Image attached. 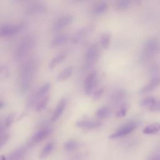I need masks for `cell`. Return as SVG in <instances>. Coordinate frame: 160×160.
Segmentation results:
<instances>
[{
    "mask_svg": "<svg viewBox=\"0 0 160 160\" xmlns=\"http://www.w3.org/2000/svg\"><path fill=\"white\" fill-rule=\"evenodd\" d=\"M37 62L34 59H29L22 64L19 70V89L22 93L29 88L32 79L36 72Z\"/></svg>",
    "mask_w": 160,
    "mask_h": 160,
    "instance_id": "cell-1",
    "label": "cell"
},
{
    "mask_svg": "<svg viewBox=\"0 0 160 160\" xmlns=\"http://www.w3.org/2000/svg\"><path fill=\"white\" fill-rule=\"evenodd\" d=\"M34 45V39L30 36L23 38L18 44L15 51V59L21 60L23 59L31 51Z\"/></svg>",
    "mask_w": 160,
    "mask_h": 160,
    "instance_id": "cell-2",
    "label": "cell"
},
{
    "mask_svg": "<svg viewBox=\"0 0 160 160\" xmlns=\"http://www.w3.org/2000/svg\"><path fill=\"white\" fill-rule=\"evenodd\" d=\"M138 126V123L136 121H129L119 128L115 132L109 136V138L111 139H114L126 136L132 132Z\"/></svg>",
    "mask_w": 160,
    "mask_h": 160,
    "instance_id": "cell-3",
    "label": "cell"
},
{
    "mask_svg": "<svg viewBox=\"0 0 160 160\" xmlns=\"http://www.w3.org/2000/svg\"><path fill=\"white\" fill-rule=\"evenodd\" d=\"M24 27V24L21 22L17 25L6 24L0 28V37L6 38L15 35L21 31Z\"/></svg>",
    "mask_w": 160,
    "mask_h": 160,
    "instance_id": "cell-4",
    "label": "cell"
},
{
    "mask_svg": "<svg viewBox=\"0 0 160 160\" xmlns=\"http://www.w3.org/2000/svg\"><path fill=\"white\" fill-rule=\"evenodd\" d=\"M99 55V51L97 46H91L86 51L84 58V66L86 68L91 67L97 61Z\"/></svg>",
    "mask_w": 160,
    "mask_h": 160,
    "instance_id": "cell-5",
    "label": "cell"
},
{
    "mask_svg": "<svg viewBox=\"0 0 160 160\" xmlns=\"http://www.w3.org/2000/svg\"><path fill=\"white\" fill-rule=\"evenodd\" d=\"M98 84V75L94 71L89 73L84 81V92L85 94L90 95Z\"/></svg>",
    "mask_w": 160,
    "mask_h": 160,
    "instance_id": "cell-6",
    "label": "cell"
},
{
    "mask_svg": "<svg viewBox=\"0 0 160 160\" xmlns=\"http://www.w3.org/2000/svg\"><path fill=\"white\" fill-rule=\"evenodd\" d=\"M73 21V17L71 15H66L58 18L53 25V29L55 31L61 30L66 26H69Z\"/></svg>",
    "mask_w": 160,
    "mask_h": 160,
    "instance_id": "cell-7",
    "label": "cell"
},
{
    "mask_svg": "<svg viewBox=\"0 0 160 160\" xmlns=\"http://www.w3.org/2000/svg\"><path fill=\"white\" fill-rule=\"evenodd\" d=\"M102 123L98 121H90V120H82L76 122V126L83 129H94L100 127Z\"/></svg>",
    "mask_w": 160,
    "mask_h": 160,
    "instance_id": "cell-8",
    "label": "cell"
},
{
    "mask_svg": "<svg viewBox=\"0 0 160 160\" xmlns=\"http://www.w3.org/2000/svg\"><path fill=\"white\" fill-rule=\"evenodd\" d=\"M159 84H160V76H156L154 78H152L146 85L142 87L139 91V92L141 94H145V93L151 92V91L154 90L156 87H158Z\"/></svg>",
    "mask_w": 160,
    "mask_h": 160,
    "instance_id": "cell-9",
    "label": "cell"
},
{
    "mask_svg": "<svg viewBox=\"0 0 160 160\" xmlns=\"http://www.w3.org/2000/svg\"><path fill=\"white\" fill-rule=\"evenodd\" d=\"M66 105V99L65 98H62L61 99V101L59 102L58 104L56 107L53 114L51 117V121L52 122L56 121L57 119H59V118L61 116L62 113L63 112L65 107Z\"/></svg>",
    "mask_w": 160,
    "mask_h": 160,
    "instance_id": "cell-10",
    "label": "cell"
},
{
    "mask_svg": "<svg viewBox=\"0 0 160 160\" xmlns=\"http://www.w3.org/2000/svg\"><path fill=\"white\" fill-rule=\"evenodd\" d=\"M160 44L155 39L149 40L146 44L145 52L148 55L153 54L159 51Z\"/></svg>",
    "mask_w": 160,
    "mask_h": 160,
    "instance_id": "cell-11",
    "label": "cell"
},
{
    "mask_svg": "<svg viewBox=\"0 0 160 160\" xmlns=\"http://www.w3.org/2000/svg\"><path fill=\"white\" fill-rule=\"evenodd\" d=\"M50 133L49 129H43L36 132L31 138V143L36 144L43 140Z\"/></svg>",
    "mask_w": 160,
    "mask_h": 160,
    "instance_id": "cell-12",
    "label": "cell"
},
{
    "mask_svg": "<svg viewBox=\"0 0 160 160\" xmlns=\"http://www.w3.org/2000/svg\"><path fill=\"white\" fill-rule=\"evenodd\" d=\"M51 88V84L50 83H46L45 84H44L42 86H41L38 91L36 92V94L32 97V98L31 99V102H29L31 104H32V102L36 101L38 98H42L43 96H44V95L49 91V90Z\"/></svg>",
    "mask_w": 160,
    "mask_h": 160,
    "instance_id": "cell-13",
    "label": "cell"
},
{
    "mask_svg": "<svg viewBox=\"0 0 160 160\" xmlns=\"http://www.w3.org/2000/svg\"><path fill=\"white\" fill-rule=\"evenodd\" d=\"M90 31L89 28H84L80 29L79 31H77L74 36L72 37L71 41L73 43H77L79 42L82 39H83L89 32Z\"/></svg>",
    "mask_w": 160,
    "mask_h": 160,
    "instance_id": "cell-14",
    "label": "cell"
},
{
    "mask_svg": "<svg viewBox=\"0 0 160 160\" xmlns=\"http://www.w3.org/2000/svg\"><path fill=\"white\" fill-rule=\"evenodd\" d=\"M68 40V37L66 34H59L55 36L51 42L52 47L55 48L64 44Z\"/></svg>",
    "mask_w": 160,
    "mask_h": 160,
    "instance_id": "cell-15",
    "label": "cell"
},
{
    "mask_svg": "<svg viewBox=\"0 0 160 160\" xmlns=\"http://www.w3.org/2000/svg\"><path fill=\"white\" fill-rule=\"evenodd\" d=\"M108 8V5L106 2H100L96 4L92 9V13L94 14H101L106 12Z\"/></svg>",
    "mask_w": 160,
    "mask_h": 160,
    "instance_id": "cell-16",
    "label": "cell"
},
{
    "mask_svg": "<svg viewBox=\"0 0 160 160\" xmlns=\"http://www.w3.org/2000/svg\"><path fill=\"white\" fill-rule=\"evenodd\" d=\"M72 68L71 66H68L64 69L57 76V80L59 81H66L70 78L72 73Z\"/></svg>",
    "mask_w": 160,
    "mask_h": 160,
    "instance_id": "cell-17",
    "label": "cell"
},
{
    "mask_svg": "<svg viewBox=\"0 0 160 160\" xmlns=\"http://www.w3.org/2000/svg\"><path fill=\"white\" fill-rule=\"evenodd\" d=\"M126 97V93L124 91L119 90L115 92L111 98V101L112 103L117 104L120 103Z\"/></svg>",
    "mask_w": 160,
    "mask_h": 160,
    "instance_id": "cell-18",
    "label": "cell"
},
{
    "mask_svg": "<svg viewBox=\"0 0 160 160\" xmlns=\"http://www.w3.org/2000/svg\"><path fill=\"white\" fill-rule=\"evenodd\" d=\"M160 130V123L156 122L151 124L144 128L143 133L145 134H152L156 133Z\"/></svg>",
    "mask_w": 160,
    "mask_h": 160,
    "instance_id": "cell-19",
    "label": "cell"
},
{
    "mask_svg": "<svg viewBox=\"0 0 160 160\" xmlns=\"http://www.w3.org/2000/svg\"><path fill=\"white\" fill-rule=\"evenodd\" d=\"M45 11H46L45 7L42 5H39V4H36L34 6H32L28 9H27V13L30 15L42 14Z\"/></svg>",
    "mask_w": 160,
    "mask_h": 160,
    "instance_id": "cell-20",
    "label": "cell"
},
{
    "mask_svg": "<svg viewBox=\"0 0 160 160\" xmlns=\"http://www.w3.org/2000/svg\"><path fill=\"white\" fill-rule=\"evenodd\" d=\"M25 147H21L14 151L9 156V160H19L25 154Z\"/></svg>",
    "mask_w": 160,
    "mask_h": 160,
    "instance_id": "cell-21",
    "label": "cell"
},
{
    "mask_svg": "<svg viewBox=\"0 0 160 160\" xmlns=\"http://www.w3.org/2000/svg\"><path fill=\"white\" fill-rule=\"evenodd\" d=\"M67 56L66 52H61L60 54H59L58 55L56 56L51 61L50 64H49V67L51 69L54 68L55 66H56L57 65H58L59 64H60L62 61H63L64 60V59L66 58Z\"/></svg>",
    "mask_w": 160,
    "mask_h": 160,
    "instance_id": "cell-22",
    "label": "cell"
},
{
    "mask_svg": "<svg viewBox=\"0 0 160 160\" xmlns=\"http://www.w3.org/2000/svg\"><path fill=\"white\" fill-rule=\"evenodd\" d=\"M156 103V101L154 98L148 97L142 99L141 102V106L143 108H149L151 109Z\"/></svg>",
    "mask_w": 160,
    "mask_h": 160,
    "instance_id": "cell-23",
    "label": "cell"
},
{
    "mask_svg": "<svg viewBox=\"0 0 160 160\" xmlns=\"http://www.w3.org/2000/svg\"><path fill=\"white\" fill-rule=\"evenodd\" d=\"M54 148V142H51L47 144L43 148V149L41 151L39 154L40 158H46L52 151V149Z\"/></svg>",
    "mask_w": 160,
    "mask_h": 160,
    "instance_id": "cell-24",
    "label": "cell"
},
{
    "mask_svg": "<svg viewBox=\"0 0 160 160\" xmlns=\"http://www.w3.org/2000/svg\"><path fill=\"white\" fill-rule=\"evenodd\" d=\"M111 114V109L108 107H102L96 111V116L100 119L107 118Z\"/></svg>",
    "mask_w": 160,
    "mask_h": 160,
    "instance_id": "cell-25",
    "label": "cell"
},
{
    "mask_svg": "<svg viewBox=\"0 0 160 160\" xmlns=\"http://www.w3.org/2000/svg\"><path fill=\"white\" fill-rule=\"evenodd\" d=\"M49 101V97L47 96H44L42 97L39 101L38 102L36 106V111H41L43 110L46 106Z\"/></svg>",
    "mask_w": 160,
    "mask_h": 160,
    "instance_id": "cell-26",
    "label": "cell"
},
{
    "mask_svg": "<svg viewBox=\"0 0 160 160\" xmlns=\"http://www.w3.org/2000/svg\"><path fill=\"white\" fill-rule=\"evenodd\" d=\"M111 37L109 34L105 33L102 34L100 39V43L101 46L104 49L108 48L111 43Z\"/></svg>",
    "mask_w": 160,
    "mask_h": 160,
    "instance_id": "cell-27",
    "label": "cell"
},
{
    "mask_svg": "<svg viewBox=\"0 0 160 160\" xmlns=\"http://www.w3.org/2000/svg\"><path fill=\"white\" fill-rule=\"evenodd\" d=\"M78 148V142L74 140H69L64 143V148L67 151H72Z\"/></svg>",
    "mask_w": 160,
    "mask_h": 160,
    "instance_id": "cell-28",
    "label": "cell"
},
{
    "mask_svg": "<svg viewBox=\"0 0 160 160\" xmlns=\"http://www.w3.org/2000/svg\"><path fill=\"white\" fill-rule=\"evenodd\" d=\"M132 0H118L116 4V8L119 10L127 9L131 4Z\"/></svg>",
    "mask_w": 160,
    "mask_h": 160,
    "instance_id": "cell-29",
    "label": "cell"
},
{
    "mask_svg": "<svg viewBox=\"0 0 160 160\" xmlns=\"http://www.w3.org/2000/svg\"><path fill=\"white\" fill-rule=\"evenodd\" d=\"M14 118H15V114L14 113H11L10 114L6 119V121H5V126L6 127H9L11 125V124L12 123L14 119Z\"/></svg>",
    "mask_w": 160,
    "mask_h": 160,
    "instance_id": "cell-30",
    "label": "cell"
},
{
    "mask_svg": "<svg viewBox=\"0 0 160 160\" xmlns=\"http://www.w3.org/2000/svg\"><path fill=\"white\" fill-rule=\"evenodd\" d=\"M104 92V89L103 88H99L97 89L93 94V99L95 100H98L100 99L103 94Z\"/></svg>",
    "mask_w": 160,
    "mask_h": 160,
    "instance_id": "cell-31",
    "label": "cell"
},
{
    "mask_svg": "<svg viewBox=\"0 0 160 160\" xmlns=\"http://www.w3.org/2000/svg\"><path fill=\"white\" fill-rule=\"evenodd\" d=\"M126 107L122 106L117 112L116 116L118 117H124L126 115Z\"/></svg>",
    "mask_w": 160,
    "mask_h": 160,
    "instance_id": "cell-32",
    "label": "cell"
},
{
    "mask_svg": "<svg viewBox=\"0 0 160 160\" xmlns=\"http://www.w3.org/2000/svg\"><path fill=\"white\" fill-rule=\"evenodd\" d=\"M9 138V134H4L0 137V148L2 146Z\"/></svg>",
    "mask_w": 160,
    "mask_h": 160,
    "instance_id": "cell-33",
    "label": "cell"
},
{
    "mask_svg": "<svg viewBox=\"0 0 160 160\" xmlns=\"http://www.w3.org/2000/svg\"><path fill=\"white\" fill-rule=\"evenodd\" d=\"M154 111H160V101L155 104V105L150 109Z\"/></svg>",
    "mask_w": 160,
    "mask_h": 160,
    "instance_id": "cell-34",
    "label": "cell"
},
{
    "mask_svg": "<svg viewBox=\"0 0 160 160\" xmlns=\"http://www.w3.org/2000/svg\"><path fill=\"white\" fill-rule=\"evenodd\" d=\"M4 106V102L2 100L0 99V109L2 108Z\"/></svg>",
    "mask_w": 160,
    "mask_h": 160,
    "instance_id": "cell-35",
    "label": "cell"
},
{
    "mask_svg": "<svg viewBox=\"0 0 160 160\" xmlns=\"http://www.w3.org/2000/svg\"><path fill=\"white\" fill-rule=\"evenodd\" d=\"M0 160H6V158L4 156H0Z\"/></svg>",
    "mask_w": 160,
    "mask_h": 160,
    "instance_id": "cell-36",
    "label": "cell"
},
{
    "mask_svg": "<svg viewBox=\"0 0 160 160\" xmlns=\"http://www.w3.org/2000/svg\"><path fill=\"white\" fill-rule=\"evenodd\" d=\"M83 1V0H73V1L74 2H81V1Z\"/></svg>",
    "mask_w": 160,
    "mask_h": 160,
    "instance_id": "cell-37",
    "label": "cell"
},
{
    "mask_svg": "<svg viewBox=\"0 0 160 160\" xmlns=\"http://www.w3.org/2000/svg\"><path fill=\"white\" fill-rule=\"evenodd\" d=\"M1 131H2V128H1V126H0V133H1Z\"/></svg>",
    "mask_w": 160,
    "mask_h": 160,
    "instance_id": "cell-38",
    "label": "cell"
}]
</instances>
